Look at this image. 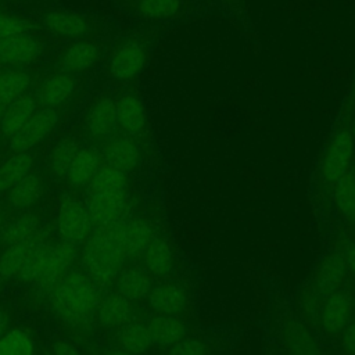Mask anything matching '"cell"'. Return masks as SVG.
Here are the masks:
<instances>
[{"label":"cell","mask_w":355,"mask_h":355,"mask_svg":"<svg viewBox=\"0 0 355 355\" xmlns=\"http://www.w3.org/2000/svg\"><path fill=\"white\" fill-rule=\"evenodd\" d=\"M122 222L118 220L105 227H96L89 236L82 261L87 275L98 284H107L122 270L126 258L122 240Z\"/></svg>","instance_id":"6da1fadb"},{"label":"cell","mask_w":355,"mask_h":355,"mask_svg":"<svg viewBox=\"0 0 355 355\" xmlns=\"http://www.w3.org/2000/svg\"><path fill=\"white\" fill-rule=\"evenodd\" d=\"M354 112L355 90L345 98L340 121L327 139L319 158L318 175L330 189L352 166L355 157V140L349 129V121Z\"/></svg>","instance_id":"7a4b0ae2"},{"label":"cell","mask_w":355,"mask_h":355,"mask_svg":"<svg viewBox=\"0 0 355 355\" xmlns=\"http://www.w3.org/2000/svg\"><path fill=\"white\" fill-rule=\"evenodd\" d=\"M51 305L67 322L86 320L98 305V293L87 273L71 270L53 287Z\"/></svg>","instance_id":"3957f363"},{"label":"cell","mask_w":355,"mask_h":355,"mask_svg":"<svg viewBox=\"0 0 355 355\" xmlns=\"http://www.w3.org/2000/svg\"><path fill=\"white\" fill-rule=\"evenodd\" d=\"M354 297L344 288L330 293L320 304L316 326L327 337H337L352 320Z\"/></svg>","instance_id":"277c9868"},{"label":"cell","mask_w":355,"mask_h":355,"mask_svg":"<svg viewBox=\"0 0 355 355\" xmlns=\"http://www.w3.org/2000/svg\"><path fill=\"white\" fill-rule=\"evenodd\" d=\"M348 275L349 272L343 251L334 248L318 261L308 283L324 298L330 293L343 288Z\"/></svg>","instance_id":"5b68a950"},{"label":"cell","mask_w":355,"mask_h":355,"mask_svg":"<svg viewBox=\"0 0 355 355\" xmlns=\"http://www.w3.org/2000/svg\"><path fill=\"white\" fill-rule=\"evenodd\" d=\"M279 338L284 355H326L308 323L286 316L279 327Z\"/></svg>","instance_id":"8992f818"},{"label":"cell","mask_w":355,"mask_h":355,"mask_svg":"<svg viewBox=\"0 0 355 355\" xmlns=\"http://www.w3.org/2000/svg\"><path fill=\"white\" fill-rule=\"evenodd\" d=\"M93 223L86 205L78 200L65 197L61 201L58 212V232L62 240L80 243L90 236Z\"/></svg>","instance_id":"52a82bcc"},{"label":"cell","mask_w":355,"mask_h":355,"mask_svg":"<svg viewBox=\"0 0 355 355\" xmlns=\"http://www.w3.org/2000/svg\"><path fill=\"white\" fill-rule=\"evenodd\" d=\"M58 114L54 108L43 107L35 112L31 119L10 137V148L14 153L29 151L37 146L57 125Z\"/></svg>","instance_id":"ba28073f"},{"label":"cell","mask_w":355,"mask_h":355,"mask_svg":"<svg viewBox=\"0 0 355 355\" xmlns=\"http://www.w3.org/2000/svg\"><path fill=\"white\" fill-rule=\"evenodd\" d=\"M146 62V44L137 39H128L112 53L110 72L116 80H130L144 69Z\"/></svg>","instance_id":"9c48e42d"},{"label":"cell","mask_w":355,"mask_h":355,"mask_svg":"<svg viewBox=\"0 0 355 355\" xmlns=\"http://www.w3.org/2000/svg\"><path fill=\"white\" fill-rule=\"evenodd\" d=\"M147 302L157 315L179 316L189 305V294L182 284L164 282L151 287Z\"/></svg>","instance_id":"30bf717a"},{"label":"cell","mask_w":355,"mask_h":355,"mask_svg":"<svg viewBox=\"0 0 355 355\" xmlns=\"http://www.w3.org/2000/svg\"><path fill=\"white\" fill-rule=\"evenodd\" d=\"M93 226L105 227L118 220L126 208L125 193H92L86 205Z\"/></svg>","instance_id":"8fae6325"},{"label":"cell","mask_w":355,"mask_h":355,"mask_svg":"<svg viewBox=\"0 0 355 355\" xmlns=\"http://www.w3.org/2000/svg\"><path fill=\"white\" fill-rule=\"evenodd\" d=\"M115 104L118 126L128 136L141 135L147 125V111L143 101L133 93H125Z\"/></svg>","instance_id":"7c38bea8"},{"label":"cell","mask_w":355,"mask_h":355,"mask_svg":"<svg viewBox=\"0 0 355 355\" xmlns=\"http://www.w3.org/2000/svg\"><path fill=\"white\" fill-rule=\"evenodd\" d=\"M75 255L76 250L73 243L62 240L61 243L51 245L43 273L39 277L37 283L42 287L53 288L55 283L67 273V269L72 263Z\"/></svg>","instance_id":"4fadbf2b"},{"label":"cell","mask_w":355,"mask_h":355,"mask_svg":"<svg viewBox=\"0 0 355 355\" xmlns=\"http://www.w3.org/2000/svg\"><path fill=\"white\" fill-rule=\"evenodd\" d=\"M39 54V46L33 37L21 32L0 40V61L21 65L33 61Z\"/></svg>","instance_id":"5bb4252c"},{"label":"cell","mask_w":355,"mask_h":355,"mask_svg":"<svg viewBox=\"0 0 355 355\" xmlns=\"http://www.w3.org/2000/svg\"><path fill=\"white\" fill-rule=\"evenodd\" d=\"M144 269L157 277H165L175 269V255L169 243L162 237H154L141 252Z\"/></svg>","instance_id":"9a60e30c"},{"label":"cell","mask_w":355,"mask_h":355,"mask_svg":"<svg viewBox=\"0 0 355 355\" xmlns=\"http://www.w3.org/2000/svg\"><path fill=\"white\" fill-rule=\"evenodd\" d=\"M141 158L139 144L130 137H119L107 144L104 148L105 164L128 173L133 171Z\"/></svg>","instance_id":"2e32d148"},{"label":"cell","mask_w":355,"mask_h":355,"mask_svg":"<svg viewBox=\"0 0 355 355\" xmlns=\"http://www.w3.org/2000/svg\"><path fill=\"white\" fill-rule=\"evenodd\" d=\"M43 240L40 234L36 232L33 236L10 244L0 255V277L1 279H11L18 276L19 270L22 269L24 263L26 262L31 252L40 244Z\"/></svg>","instance_id":"e0dca14e"},{"label":"cell","mask_w":355,"mask_h":355,"mask_svg":"<svg viewBox=\"0 0 355 355\" xmlns=\"http://www.w3.org/2000/svg\"><path fill=\"white\" fill-rule=\"evenodd\" d=\"M331 201L341 220L355 223V169L352 166L333 184Z\"/></svg>","instance_id":"ac0fdd59"},{"label":"cell","mask_w":355,"mask_h":355,"mask_svg":"<svg viewBox=\"0 0 355 355\" xmlns=\"http://www.w3.org/2000/svg\"><path fill=\"white\" fill-rule=\"evenodd\" d=\"M146 326L150 331L153 344L158 347L169 348L187 336V326L179 316L157 315L151 318Z\"/></svg>","instance_id":"d6986e66"},{"label":"cell","mask_w":355,"mask_h":355,"mask_svg":"<svg viewBox=\"0 0 355 355\" xmlns=\"http://www.w3.org/2000/svg\"><path fill=\"white\" fill-rule=\"evenodd\" d=\"M154 237L153 226L143 218H132L122 222V240L126 258L141 255Z\"/></svg>","instance_id":"ffe728a7"},{"label":"cell","mask_w":355,"mask_h":355,"mask_svg":"<svg viewBox=\"0 0 355 355\" xmlns=\"http://www.w3.org/2000/svg\"><path fill=\"white\" fill-rule=\"evenodd\" d=\"M132 301L119 293L104 297L97 305V319L104 327L123 326L132 316Z\"/></svg>","instance_id":"44dd1931"},{"label":"cell","mask_w":355,"mask_h":355,"mask_svg":"<svg viewBox=\"0 0 355 355\" xmlns=\"http://www.w3.org/2000/svg\"><path fill=\"white\" fill-rule=\"evenodd\" d=\"M153 287L151 275L140 266H130L118 275L116 290L130 301L147 298Z\"/></svg>","instance_id":"7402d4cb"},{"label":"cell","mask_w":355,"mask_h":355,"mask_svg":"<svg viewBox=\"0 0 355 355\" xmlns=\"http://www.w3.org/2000/svg\"><path fill=\"white\" fill-rule=\"evenodd\" d=\"M36 110V101L32 96L22 94L14 101H11L1 116L0 121V129L3 135L11 137L14 136L35 114Z\"/></svg>","instance_id":"603a6c76"},{"label":"cell","mask_w":355,"mask_h":355,"mask_svg":"<svg viewBox=\"0 0 355 355\" xmlns=\"http://www.w3.org/2000/svg\"><path fill=\"white\" fill-rule=\"evenodd\" d=\"M118 126L116 104L112 98H100L89 112L87 129L94 137H108Z\"/></svg>","instance_id":"cb8c5ba5"},{"label":"cell","mask_w":355,"mask_h":355,"mask_svg":"<svg viewBox=\"0 0 355 355\" xmlns=\"http://www.w3.org/2000/svg\"><path fill=\"white\" fill-rule=\"evenodd\" d=\"M75 89V80L68 73L47 78L37 90V101L46 108H55L69 98Z\"/></svg>","instance_id":"d4e9b609"},{"label":"cell","mask_w":355,"mask_h":355,"mask_svg":"<svg viewBox=\"0 0 355 355\" xmlns=\"http://www.w3.org/2000/svg\"><path fill=\"white\" fill-rule=\"evenodd\" d=\"M43 24L54 35L72 39L83 36L89 29L87 22L80 15L60 10L49 11L43 18Z\"/></svg>","instance_id":"484cf974"},{"label":"cell","mask_w":355,"mask_h":355,"mask_svg":"<svg viewBox=\"0 0 355 355\" xmlns=\"http://www.w3.org/2000/svg\"><path fill=\"white\" fill-rule=\"evenodd\" d=\"M100 168V155L97 150L85 147L78 150L67 173L68 182L73 187H82L90 183L94 173Z\"/></svg>","instance_id":"4316f807"},{"label":"cell","mask_w":355,"mask_h":355,"mask_svg":"<svg viewBox=\"0 0 355 355\" xmlns=\"http://www.w3.org/2000/svg\"><path fill=\"white\" fill-rule=\"evenodd\" d=\"M33 166V157L28 153H14L0 165V191H7L24 179Z\"/></svg>","instance_id":"83f0119b"},{"label":"cell","mask_w":355,"mask_h":355,"mask_svg":"<svg viewBox=\"0 0 355 355\" xmlns=\"http://www.w3.org/2000/svg\"><path fill=\"white\" fill-rule=\"evenodd\" d=\"M97 47L89 42H78L67 49L61 58L65 72H82L89 69L97 60Z\"/></svg>","instance_id":"f1b7e54d"},{"label":"cell","mask_w":355,"mask_h":355,"mask_svg":"<svg viewBox=\"0 0 355 355\" xmlns=\"http://www.w3.org/2000/svg\"><path fill=\"white\" fill-rule=\"evenodd\" d=\"M116 343L121 349L137 355L144 354L154 345L147 326L141 323L123 326L116 336Z\"/></svg>","instance_id":"f546056e"},{"label":"cell","mask_w":355,"mask_h":355,"mask_svg":"<svg viewBox=\"0 0 355 355\" xmlns=\"http://www.w3.org/2000/svg\"><path fill=\"white\" fill-rule=\"evenodd\" d=\"M43 191V182L35 173H28L15 186L10 189L8 202L14 208H26L35 204Z\"/></svg>","instance_id":"4dcf8cb0"},{"label":"cell","mask_w":355,"mask_h":355,"mask_svg":"<svg viewBox=\"0 0 355 355\" xmlns=\"http://www.w3.org/2000/svg\"><path fill=\"white\" fill-rule=\"evenodd\" d=\"M89 186L92 193H125L128 178L122 171L105 164L97 169Z\"/></svg>","instance_id":"1f68e13d"},{"label":"cell","mask_w":355,"mask_h":355,"mask_svg":"<svg viewBox=\"0 0 355 355\" xmlns=\"http://www.w3.org/2000/svg\"><path fill=\"white\" fill-rule=\"evenodd\" d=\"M29 83V75L21 69L0 71V103L6 105L22 96Z\"/></svg>","instance_id":"d6a6232c"},{"label":"cell","mask_w":355,"mask_h":355,"mask_svg":"<svg viewBox=\"0 0 355 355\" xmlns=\"http://www.w3.org/2000/svg\"><path fill=\"white\" fill-rule=\"evenodd\" d=\"M136 10L148 19H169L183 10L182 0H137Z\"/></svg>","instance_id":"836d02e7"},{"label":"cell","mask_w":355,"mask_h":355,"mask_svg":"<svg viewBox=\"0 0 355 355\" xmlns=\"http://www.w3.org/2000/svg\"><path fill=\"white\" fill-rule=\"evenodd\" d=\"M78 144L71 137L60 140L50 154V169L58 178H67L68 169L78 153Z\"/></svg>","instance_id":"e575fe53"},{"label":"cell","mask_w":355,"mask_h":355,"mask_svg":"<svg viewBox=\"0 0 355 355\" xmlns=\"http://www.w3.org/2000/svg\"><path fill=\"white\" fill-rule=\"evenodd\" d=\"M39 229V218L33 214L22 215L21 218L11 222L1 233V240L7 245L22 241L33 236Z\"/></svg>","instance_id":"d590c367"},{"label":"cell","mask_w":355,"mask_h":355,"mask_svg":"<svg viewBox=\"0 0 355 355\" xmlns=\"http://www.w3.org/2000/svg\"><path fill=\"white\" fill-rule=\"evenodd\" d=\"M50 248H51V244H46L43 241L37 244L36 248L28 257L22 269L19 270L18 277L25 282H37L43 273Z\"/></svg>","instance_id":"8d00e7d4"},{"label":"cell","mask_w":355,"mask_h":355,"mask_svg":"<svg viewBox=\"0 0 355 355\" xmlns=\"http://www.w3.org/2000/svg\"><path fill=\"white\" fill-rule=\"evenodd\" d=\"M0 355H33L31 337L22 330L7 331L0 338Z\"/></svg>","instance_id":"74e56055"},{"label":"cell","mask_w":355,"mask_h":355,"mask_svg":"<svg viewBox=\"0 0 355 355\" xmlns=\"http://www.w3.org/2000/svg\"><path fill=\"white\" fill-rule=\"evenodd\" d=\"M208 345L197 337H184L169 347L166 355H207Z\"/></svg>","instance_id":"f35d334b"},{"label":"cell","mask_w":355,"mask_h":355,"mask_svg":"<svg viewBox=\"0 0 355 355\" xmlns=\"http://www.w3.org/2000/svg\"><path fill=\"white\" fill-rule=\"evenodd\" d=\"M337 337L340 354L355 355V319H352Z\"/></svg>","instance_id":"ab89813d"},{"label":"cell","mask_w":355,"mask_h":355,"mask_svg":"<svg viewBox=\"0 0 355 355\" xmlns=\"http://www.w3.org/2000/svg\"><path fill=\"white\" fill-rule=\"evenodd\" d=\"M24 29H25V25L22 21L0 12V40L10 35L21 33L24 32Z\"/></svg>","instance_id":"60d3db41"},{"label":"cell","mask_w":355,"mask_h":355,"mask_svg":"<svg viewBox=\"0 0 355 355\" xmlns=\"http://www.w3.org/2000/svg\"><path fill=\"white\" fill-rule=\"evenodd\" d=\"M344 254L348 272L355 276V240H348L344 243V245L340 248Z\"/></svg>","instance_id":"b9f144b4"},{"label":"cell","mask_w":355,"mask_h":355,"mask_svg":"<svg viewBox=\"0 0 355 355\" xmlns=\"http://www.w3.org/2000/svg\"><path fill=\"white\" fill-rule=\"evenodd\" d=\"M53 355H80L78 349L65 341H55L53 344Z\"/></svg>","instance_id":"7bdbcfd3"},{"label":"cell","mask_w":355,"mask_h":355,"mask_svg":"<svg viewBox=\"0 0 355 355\" xmlns=\"http://www.w3.org/2000/svg\"><path fill=\"white\" fill-rule=\"evenodd\" d=\"M8 324H10V318H8V313L3 309H0V338L7 333V329H8Z\"/></svg>","instance_id":"ee69618b"},{"label":"cell","mask_w":355,"mask_h":355,"mask_svg":"<svg viewBox=\"0 0 355 355\" xmlns=\"http://www.w3.org/2000/svg\"><path fill=\"white\" fill-rule=\"evenodd\" d=\"M225 6L230 7L232 10H241L243 8V0H219Z\"/></svg>","instance_id":"f6af8a7d"},{"label":"cell","mask_w":355,"mask_h":355,"mask_svg":"<svg viewBox=\"0 0 355 355\" xmlns=\"http://www.w3.org/2000/svg\"><path fill=\"white\" fill-rule=\"evenodd\" d=\"M108 355H137V354H132V352H128V351H123V349H116V351H111Z\"/></svg>","instance_id":"bcb514c9"},{"label":"cell","mask_w":355,"mask_h":355,"mask_svg":"<svg viewBox=\"0 0 355 355\" xmlns=\"http://www.w3.org/2000/svg\"><path fill=\"white\" fill-rule=\"evenodd\" d=\"M349 129H351V133L354 136V140H355V112L352 114L351 116V121H349Z\"/></svg>","instance_id":"7dc6e473"},{"label":"cell","mask_w":355,"mask_h":355,"mask_svg":"<svg viewBox=\"0 0 355 355\" xmlns=\"http://www.w3.org/2000/svg\"><path fill=\"white\" fill-rule=\"evenodd\" d=\"M6 110V105L3 103H0V121H1V116H3V112Z\"/></svg>","instance_id":"c3c4849f"},{"label":"cell","mask_w":355,"mask_h":355,"mask_svg":"<svg viewBox=\"0 0 355 355\" xmlns=\"http://www.w3.org/2000/svg\"><path fill=\"white\" fill-rule=\"evenodd\" d=\"M3 220H4V218H3V212L0 211V230H1V227H3Z\"/></svg>","instance_id":"681fc988"},{"label":"cell","mask_w":355,"mask_h":355,"mask_svg":"<svg viewBox=\"0 0 355 355\" xmlns=\"http://www.w3.org/2000/svg\"><path fill=\"white\" fill-rule=\"evenodd\" d=\"M354 308H355V295H354Z\"/></svg>","instance_id":"f907efd6"}]
</instances>
